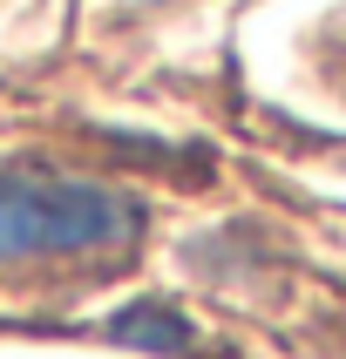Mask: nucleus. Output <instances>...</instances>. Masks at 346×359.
<instances>
[{
  "label": "nucleus",
  "mask_w": 346,
  "mask_h": 359,
  "mask_svg": "<svg viewBox=\"0 0 346 359\" xmlns=\"http://www.w3.org/2000/svg\"><path fill=\"white\" fill-rule=\"evenodd\" d=\"M109 332H116L122 346H142V353H163V359H170V353H183V346L197 339V332H190V325H183L170 305H136V312H122Z\"/></svg>",
  "instance_id": "f03ea898"
},
{
  "label": "nucleus",
  "mask_w": 346,
  "mask_h": 359,
  "mask_svg": "<svg viewBox=\"0 0 346 359\" xmlns=\"http://www.w3.org/2000/svg\"><path fill=\"white\" fill-rule=\"evenodd\" d=\"M142 238V203L75 177H0V264L88 258Z\"/></svg>",
  "instance_id": "f257e3e1"
}]
</instances>
